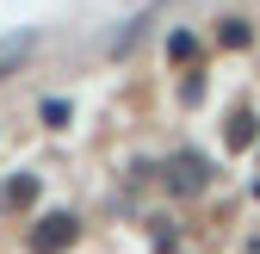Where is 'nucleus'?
Returning <instances> with one entry per match:
<instances>
[{
    "mask_svg": "<svg viewBox=\"0 0 260 254\" xmlns=\"http://www.w3.org/2000/svg\"><path fill=\"white\" fill-rule=\"evenodd\" d=\"M25 50H31V38H13V44H7V50H0V75H7V69H13V62H19V56H25Z\"/></svg>",
    "mask_w": 260,
    "mask_h": 254,
    "instance_id": "1",
    "label": "nucleus"
}]
</instances>
